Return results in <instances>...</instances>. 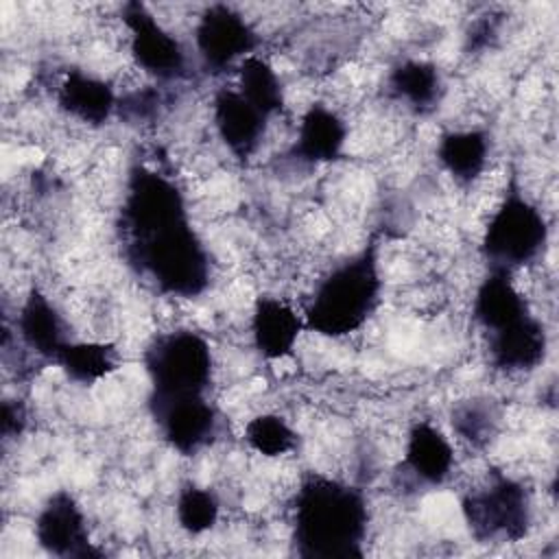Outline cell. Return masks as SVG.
<instances>
[{
    "label": "cell",
    "instance_id": "d6986e66",
    "mask_svg": "<svg viewBox=\"0 0 559 559\" xmlns=\"http://www.w3.org/2000/svg\"><path fill=\"white\" fill-rule=\"evenodd\" d=\"M491 155V135L485 129H448L439 135L435 157L441 170L456 186H474L487 170Z\"/></svg>",
    "mask_w": 559,
    "mask_h": 559
},
{
    "label": "cell",
    "instance_id": "52a82bcc",
    "mask_svg": "<svg viewBox=\"0 0 559 559\" xmlns=\"http://www.w3.org/2000/svg\"><path fill=\"white\" fill-rule=\"evenodd\" d=\"M258 46V31L238 9L229 4H207L194 24L197 55L201 66L212 74L238 68L242 59L255 55Z\"/></svg>",
    "mask_w": 559,
    "mask_h": 559
},
{
    "label": "cell",
    "instance_id": "603a6c76",
    "mask_svg": "<svg viewBox=\"0 0 559 559\" xmlns=\"http://www.w3.org/2000/svg\"><path fill=\"white\" fill-rule=\"evenodd\" d=\"M242 439L262 459H282L297 448L299 435L284 415L258 413L245 424Z\"/></svg>",
    "mask_w": 559,
    "mask_h": 559
},
{
    "label": "cell",
    "instance_id": "7a4b0ae2",
    "mask_svg": "<svg viewBox=\"0 0 559 559\" xmlns=\"http://www.w3.org/2000/svg\"><path fill=\"white\" fill-rule=\"evenodd\" d=\"M369 528L362 489L312 472L293 498L290 542L304 559H360Z\"/></svg>",
    "mask_w": 559,
    "mask_h": 559
},
{
    "label": "cell",
    "instance_id": "277c9868",
    "mask_svg": "<svg viewBox=\"0 0 559 559\" xmlns=\"http://www.w3.org/2000/svg\"><path fill=\"white\" fill-rule=\"evenodd\" d=\"M548 238L550 227L544 212L513 179L483 229L478 251L487 269L515 273L544 253Z\"/></svg>",
    "mask_w": 559,
    "mask_h": 559
},
{
    "label": "cell",
    "instance_id": "6da1fadb",
    "mask_svg": "<svg viewBox=\"0 0 559 559\" xmlns=\"http://www.w3.org/2000/svg\"><path fill=\"white\" fill-rule=\"evenodd\" d=\"M118 236L129 269L157 293L194 299L207 290L210 251L190 221L181 188L168 175L146 164L129 170Z\"/></svg>",
    "mask_w": 559,
    "mask_h": 559
},
{
    "label": "cell",
    "instance_id": "8992f818",
    "mask_svg": "<svg viewBox=\"0 0 559 559\" xmlns=\"http://www.w3.org/2000/svg\"><path fill=\"white\" fill-rule=\"evenodd\" d=\"M148 380V397L201 395L214 378L210 341L190 328L155 334L142 354Z\"/></svg>",
    "mask_w": 559,
    "mask_h": 559
},
{
    "label": "cell",
    "instance_id": "5b68a950",
    "mask_svg": "<svg viewBox=\"0 0 559 559\" xmlns=\"http://www.w3.org/2000/svg\"><path fill=\"white\" fill-rule=\"evenodd\" d=\"M461 515L476 542L515 544L531 533L533 500L518 478L489 469L461 496Z\"/></svg>",
    "mask_w": 559,
    "mask_h": 559
},
{
    "label": "cell",
    "instance_id": "2e32d148",
    "mask_svg": "<svg viewBox=\"0 0 559 559\" xmlns=\"http://www.w3.org/2000/svg\"><path fill=\"white\" fill-rule=\"evenodd\" d=\"M15 330L22 345L48 362H57L63 347L72 341L68 338L63 314L39 286L26 290L17 310Z\"/></svg>",
    "mask_w": 559,
    "mask_h": 559
},
{
    "label": "cell",
    "instance_id": "d4e9b609",
    "mask_svg": "<svg viewBox=\"0 0 559 559\" xmlns=\"http://www.w3.org/2000/svg\"><path fill=\"white\" fill-rule=\"evenodd\" d=\"M452 430L474 448H485L500 426V413L489 400H465L452 408Z\"/></svg>",
    "mask_w": 559,
    "mask_h": 559
},
{
    "label": "cell",
    "instance_id": "e0dca14e",
    "mask_svg": "<svg viewBox=\"0 0 559 559\" xmlns=\"http://www.w3.org/2000/svg\"><path fill=\"white\" fill-rule=\"evenodd\" d=\"M57 107L87 124V127H103L118 114L120 96L116 94L114 85L92 72L70 68L57 85Z\"/></svg>",
    "mask_w": 559,
    "mask_h": 559
},
{
    "label": "cell",
    "instance_id": "9c48e42d",
    "mask_svg": "<svg viewBox=\"0 0 559 559\" xmlns=\"http://www.w3.org/2000/svg\"><path fill=\"white\" fill-rule=\"evenodd\" d=\"M146 406L164 443L181 456L199 454L218 437L221 415L207 393L148 397Z\"/></svg>",
    "mask_w": 559,
    "mask_h": 559
},
{
    "label": "cell",
    "instance_id": "cb8c5ba5",
    "mask_svg": "<svg viewBox=\"0 0 559 559\" xmlns=\"http://www.w3.org/2000/svg\"><path fill=\"white\" fill-rule=\"evenodd\" d=\"M221 518L218 496L210 487L186 485L179 489L175 500V520L181 531L188 535H205L210 533Z\"/></svg>",
    "mask_w": 559,
    "mask_h": 559
},
{
    "label": "cell",
    "instance_id": "484cf974",
    "mask_svg": "<svg viewBox=\"0 0 559 559\" xmlns=\"http://www.w3.org/2000/svg\"><path fill=\"white\" fill-rule=\"evenodd\" d=\"M159 105V92L157 90H140L129 96H122L118 103V114L133 118V120H144L155 114Z\"/></svg>",
    "mask_w": 559,
    "mask_h": 559
},
{
    "label": "cell",
    "instance_id": "7402d4cb",
    "mask_svg": "<svg viewBox=\"0 0 559 559\" xmlns=\"http://www.w3.org/2000/svg\"><path fill=\"white\" fill-rule=\"evenodd\" d=\"M234 87L266 118L280 114L286 105V90L277 70L258 52L238 63Z\"/></svg>",
    "mask_w": 559,
    "mask_h": 559
},
{
    "label": "cell",
    "instance_id": "4fadbf2b",
    "mask_svg": "<svg viewBox=\"0 0 559 559\" xmlns=\"http://www.w3.org/2000/svg\"><path fill=\"white\" fill-rule=\"evenodd\" d=\"M212 120L223 146L238 159H249L266 135L269 118L234 85H223L212 98Z\"/></svg>",
    "mask_w": 559,
    "mask_h": 559
},
{
    "label": "cell",
    "instance_id": "5bb4252c",
    "mask_svg": "<svg viewBox=\"0 0 559 559\" xmlns=\"http://www.w3.org/2000/svg\"><path fill=\"white\" fill-rule=\"evenodd\" d=\"M485 338L489 362L504 373L533 371L548 354V332L535 312H528L502 330L485 334Z\"/></svg>",
    "mask_w": 559,
    "mask_h": 559
},
{
    "label": "cell",
    "instance_id": "ac0fdd59",
    "mask_svg": "<svg viewBox=\"0 0 559 559\" xmlns=\"http://www.w3.org/2000/svg\"><path fill=\"white\" fill-rule=\"evenodd\" d=\"M528 312H533V308L526 295L515 286L513 273L487 269L472 299V317L476 325L485 334H491L520 321Z\"/></svg>",
    "mask_w": 559,
    "mask_h": 559
},
{
    "label": "cell",
    "instance_id": "3957f363",
    "mask_svg": "<svg viewBox=\"0 0 559 559\" xmlns=\"http://www.w3.org/2000/svg\"><path fill=\"white\" fill-rule=\"evenodd\" d=\"M382 273L378 245L367 242L356 253L336 262L312 288L301 314L306 332L343 338L358 332L378 310Z\"/></svg>",
    "mask_w": 559,
    "mask_h": 559
},
{
    "label": "cell",
    "instance_id": "9a60e30c",
    "mask_svg": "<svg viewBox=\"0 0 559 559\" xmlns=\"http://www.w3.org/2000/svg\"><path fill=\"white\" fill-rule=\"evenodd\" d=\"M349 129L343 116L325 103H312L301 114L290 157L299 164L323 166L343 157Z\"/></svg>",
    "mask_w": 559,
    "mask_h": 559
},
{
    "label": "cell",
    "instance_id": "ffe728a7",
    "mask_svg": "<svg viewBox=\"0 0 559 559\" xmlns=\"http://www.w3.org/2000/svg\"><path fill=\"white\" fill-rule=\"evenodd\" d=\"M386 92L413 114L426 116L439 107L445 83L437 63L428 59H400L386 74Z\"/></svg>",
    "mask_w": 559,
    "mask_h": 559
},
{
    "label": "cell",
    "instance_id": "ba28073f",
    "mask_svg": "<svg viewBox=\"0 0 559 559\" xmlns=\"http://www.w3.org/2000/svg\"><path fill=\"white\" fill-rule=\"evenodd\" d=\"M120 17L129 33V55L142 72L157 81H177L188 74L186 48L144 2H124Z\"/></svg>",
    "mask_w": 559,
    "mask_h": 559
},
{
    "label": "cell",
    "instance_id": "30bf717a",
    "mask_svg": "<svg viewBox=\"0 0 559 559\" xmlns=\"http://www.w3.org/2000/svg\"><path fill=\"white\" fill-rule=\"evenodd\" d=\"M33 535L37 546L52 557L92 559L103 555L92 542L83 507L68 489H57L41 502L33 520Z\"/></svg>",
    "mask_w": 559,
    "mask_h": 559
},
{
    "label": "cell",
    "instance_id": "7c38bea8",
    "mask_svg": "<svg viewBox=\"0 0 559 559\" xmlns=\"http://www.w3.org/2000/svg\"><path fill=\"white\" fill-rule=\"evenodd\" d=\"M306 332L304 314L284 297L258 295L251 306V341L260 358L269 362L293 356Z\"/></svg>",
    "mask_w": 559,
    "mask_h": 559
},
{
    "label": "cell",
    "instance_id": "44dd1931",
    "mask_svg": "<svg viewBox=\"0 0 559 559\" xmlns=\"http://www.w3.org/2000/svg\"><path fill=\"white\" fill-rule=\"evenodd\" d=\"M55 365L68 380L94 386L122 367V354L109 341H70Z\"/></svg>",
    "mask_w": 559,
    "mask_h": 559
},
{
    "label": "cell",
    "instance_id": "8fae6325",
    "mask_svg": "<svg viewBox=\"0 0 559 559\" xmlns=\"http://www.w3.org/2000/svg\"><path fill=\"white\" fill-rule=\"evenodd\" d=\"M400 469L404 478L419 487L443 485L454 469L450 437L430 419H417L406 432Z\"/></svg>",
    "mask_w": 559,
    "mask_h": 559
},
{
    "label": "cell",
    "instance_id": "4316f807",
    "mask_svg": "<svg viewBox=\"0 0 559 559\" xmlns=\"http://www.w3.org/2000/svg\"><path fill=\"white\" fill-rule=\"evenodd\" d=\"M26 424H28V413H26L24 404L20 400H4L2 408H0V430H2V437L7 441L20 437L24 432Z\"/></svg>",
    "mask_w": 559,
    "mask_h": 559
}]
</instances>
